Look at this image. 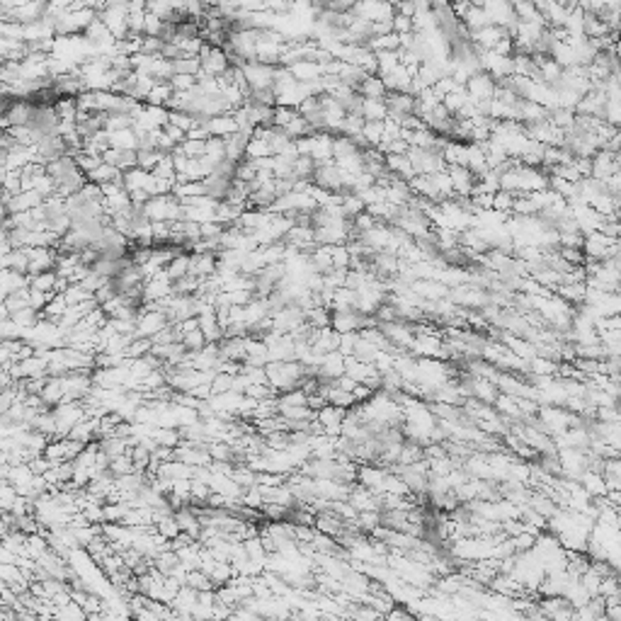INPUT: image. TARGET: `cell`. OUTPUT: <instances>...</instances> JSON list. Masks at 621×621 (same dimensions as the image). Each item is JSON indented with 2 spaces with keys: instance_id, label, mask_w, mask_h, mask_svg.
Masks as SVG:
<instances>
[{
  "instance_id": "6da1fadb",
  "label": "cell",
  "mask_w": 621,
  "mask_h": 621,
  "mask_svg": "<svg viewBox=\"0 0 621 621\" xmlns=\"http://www.w3.org/2000/svg\"><path fill=\"white\" fill-rule=\"evenodd\" d=\"M449 298L461 308H483L488 303V292L473 284H457L449 287Z\"/></svg>"
},
{
  "instance_id": "7a4b0ae2",
  "label": "cell",
  "mask_w": 621,
  "mask_h": 621,
  "mask_svg": "<svg viewBox=\"0 0 621 621\" xmlns=\"http://www.w3.org/2000/svg\"><path fill=\"white\" fill-rule=\"evenodd\" d=\"M199 64H202V70L199 73L211 75V78H219L226 68H229V59H226V51L219 49V46H211L204 41L202 51H199Z\"/></svg>"
},
{
  "instance_id": "3957f363",
  "label": "cell",
  "mask_w": 621,
  "mask_h": 621,
  "mask_svg": "<svg viewBox=\"0 0 621 621\" xmlns=\"http://www.w3.org/2000/svg\"><path fill=\"white\" fill-rule=\"evenodd\" d=\"M383 102H386L388 120L398 122V124H401V120L415 112V95L410 93H386Z\"/></svg>"
},
{
  "instance_id": "277c9868",
  "label": "cell",
  "mask_w": 621,
  "mask_h": 621,
  "mask_svg": "<svg viewBox=\"0 0 621 621\" xmlns=\"http://www.w3.org/2000/svg\"><path fill=\"white\" fill-rule=\"evenodd\" d=\"M464 88H466L468 97H471L473 102H478V99H490L493 95H495V78H493L490 73H486V70H476V73L468 75Z\"/></svg>"
},
{
  "instance_id": "5b68a950",
  "label": "cell",
  "mask_w": 621,
  "mask_h": 621,
  "mask_svg": "<svg viewBox=\"0 0 621 621\" xmlns=\"http://www.w3.org/2000/svg\"><path fill=\"white\" fill-rule=\"evenodd\" d=\"M590 160H592L590 178L604 182L609 175L619 173V153H611V151H606V149H597L595 153L590 155Z\"/></svg>"
},
{
  "instance_id": "8992f818",
  "label": "cell",
  "mask_w": 621,
  "mask_h": 621,
  "mask_svg": "<svg viewBox=\"0 0 621 621\" xmlns=\"http://www.w3.org/2000/svg\"><path fill=\"white\" fill-rule=\"evenodd\" d=\"M447 175H449V180H452L454 197H471L478 178L466 168V165H447Z\"/></svg>"
},
{
  "instance_id": "52a82bcc",
  "label": "cell",
  "mask_w": 621,
  "mask_h": 621,
  "mask_svg": "<svg viewBox=\"0 0 621 621\" xmlns=\"http://www.w3.org/2000/svg\"><path fill=\"white\" fill-rule=\"evenodd\" d=\"M345 410H347V408L330 405V403H325L323 408L316 410V420L323 425V434H328V437H338L340 428H343V420H345Z\"/></svg>"
},
{
  "instance_id": "ba28073f",
  "label": "cell",
  "mask_w": 621,
  "mask_h": 621,
  "mask_svg": "<svg viewBox=\"0 0 621 621\" xmlns=\"http://www.w3.org/2000/svg\"><path fill=\"white\" fill-rule=\"evenodd\" d=\"M379 330H381L383 335L388 338V343L398 345V347L408 350L412 345V340H415V335H412L410 330V323H405V321H391V323H379Z\"/></svg>"
},
{
  "instance_id": "9c48e42d",
  "label": "cell",
  "mask_w": 621,
  "mask_h": 621,
  "mask_svg": "<svg viewBox=\"0 0 621 621\" xmlns=\"http://www.w3.org/2000/svg\"><path fill=\"white\" fill-rule=\"evenodd\" d=\"M410 292L418 294L420 298H428V301H437V298L449 296V287L439 279H415L410 284Z\"/></svg>"
},
{
  "instance_id": "30bf717a",
  "label": "cell",
  "mask_w": 621,
  "mask_h": 621,
  "mask_svg": "<svg viewBox=\"0 0 621 621\" xmlns=\"http://www.w3.org/2000/svg\"><path fill=\"white\" fill-rule=\"evenodd\" d=\"M311 158L316 163H325V160H333V134L328 131H318V134H311Z\"/></svg>"
},
{
  "instance_id": "8fae6325",
  "label": "cell",
  "mask_w": 621,
  "mask_h": 621,
  "mask_svg": "<svg viewBox=\"0 0 621 621\" xmlns=\"http://www.w3.org/2000/svg\"><path fill=\"white\" fill-rule=\"evenodd\" d=\"M383 165H386L388 173H393L396 178L405 180V182L418 175V173H415V168H412V163L408 160L405 153H386V158H383Z\"/></svg>"
},
{
  "instance_id": "7c38bea8",
  "label": "cell",
  "mask_w": 621,
  "mask_h": 621,
  "mask_svg": "<svg viewBox=\"0 0 621 621\" xmlns=\"http://www.w3.org/2000/svg\"><path fill=\"white\" fill-rule=\"evenodd\" d=\"M289 70H292V75L298 83H316L323 75V64H318V61H298V64L289 66Z\"/></svg>"
},
{
  "instance_id": "4fadbf2b",
  "label": "cell",
  "mask_w": 621,
  "mask_h": 621,
  "mask_svg": "<svg viewBox=\"0 0 621 621\" xmlns=\"http://www.w3.org/2000/svg\"><path fill=\"white\" fill-rule=\"evenodd\" d=\"M204 126H207V131H209V136H231L233 131H238V124H236L233 115L231 112H226V115H216V117H209V120L204 122Z\"/></svg>"
},
{
  "instance_id": "5bb4252c",
  "label": "cell",
  "mask_w": 621,
  "mask_h": 621,
  "mask_svg": "<svg viewBox=\"0 0 621 621\" xmlns=\"http://www.w3.org/2000/svg\"><path fill=\"white\" fill-rule=\"evenodd\" d=\"M197 323H199V330H202L204 340L207 343H219L221 338H224V328L219 325V321H216V311H207V314H199L197 316Z\"/></svg>"
},
{
  "instance_id": "9a60e30c",
  "label": "cell",
  "mask_w": 621,
  "mask_h": 621,
  "mask_svg": "<svg viewBox=\"0 0 621 621\" xmlns=\"http://www.w3.org/2000/svg\"><path fill=\"white\" fill-rule=\"evenodd\" d=\"M250 136L243 134V131H233L231 136H224V151L229 160H243L245 158V146H248Z\"/></svg>"
},
{
  "instance_id": "2e32d148",
  "label": "cell",
  "mask_w": 621,
  "mask_h": 621,
  "mask_svg": "<svg viewBox=\"0 0 621 621\" xmlns=\"http://www.w3.org/2000/svg\"><path fill=\"white\" fill-rule=\"evenodd\" d=\"M585 282H568V284H558L556 289H553V294L556 296H561L563 301H568L571 306H580L582 301H585Z\"/></svg>"
},
{
  "instance_id": "e0dca14e",
  "label": "cell",
  "mask_w": 621,
  "mask_h": 621,
  "mask_svg": "<svg viewBox=\"0 0 621 621\" xmlns=\"http://www.w3.org/2000/svg\"><path fill=\"white\" fill-rule=\"evenodd\" d=\"M107 141H110L112 149H122V151H136L139 146V136L131 129H120V131H107Z\"/></svg>"
},
{
  "instance_id": "ac0fdd59",
  "label": "cell",
  "mask_w": 621,
  "mask_h": 621,
  "mask_svg": "<svg viewBox=\"0 0 621 621\" xmlns=\"http://www.w3.org/2000/svg\"><path fill=\"white\" fill-rule=\"evenodd\" d=\"M88 180H90V182H97L99 187H102V184H107V182H122V170L102 160V163H99L97 168L90 170V173H88Z\"/></svg>"
},
{
  "instance_id": "d6986e66",
  "label": "cell",
  "mask_w": 621,
  "mask_h": 621,
  "mask_svg": "<svg viewBox=\"0 0 621 621\" xmlns=\"http://www.w3.org/2000/svg\"><path fill=\"white\" fill-rule=\"evenodd\" d=\"M357 93L362 95V97H374V99H383L386 97V85H383V80H381V75H376V73H372V75H367V78L362 80V83H359V88H357Z\"/></svg>"
},
{
  "instance_id": "ffe728a7",
  "label": "cell",
  "mask_w": 621,
  "mask_h": 621,
  "mask_svg": "<svg viewBox=\"0 0 621 621\" xmlns=\"http://www.w3.org/2000/svg\"><path fill=\"white\" fill-rule=\"evenodd\" d=\"M580 486L585 488L587 493H590L592 497H602L606 495V486H604V478H602V473L597 471H590V468H585V471L580 473Z\"/></svg>"
},
{
  "instance_id": "44dd1931",
  "label": "cell",
  "mask_w": 621,
  "mask_h": 621,
  "mask_svg": "<svg viewBox=\"0 0 621 621\" xmlns=\"http://www.w3.org/2000/svg\"><path fill=\"white\" fill-rule=\"evenodd\" d=\"M354 303H357V292L354 289H347V287H338L333 294V303H330V311H357L354 308Z\"/></svg>"
},
{
  "instance_id": "7402d4cb",
  "label": "cell",
  "mask_w": 621,
  "mask_h": 621,
  "mask_svg": "<svg viewBox=\"0 0 621 621\" xmlns=\"http://www.w3.org/2000/svg\"><path fill=\"white\" fill-rule=\"evenodd\" d=\"M149 170L139 168V165H134V168L129 170H122V184H124L126 192H134V189H144L146 187V180H149Z\"/></svg>"
},
{
  "instance_id": "603a6c76",
  "label": "cell",
  "mask_w": 621,
  "mask_h": 621,
  "mask_svg": "<svg viewBox=\"0 0 621 621\" xmlns=\"http://www.w3.org/2000/svg\"><path fill=\"white\" fill-rule=\"evenodd\" d=\"M41 401L46 403L49 408L59 405L61 401H64V386H61V376H49L44 383V388H41Z\"/></svg>"
},
{
  "instance_id": "cb8c5ba5",
  "label": "cell",
  "mask_w": 621,
  "mask_h": 621,
  "mask_svg": "<svg viewBox=\"0 0 621 621\" xmlns=\"http://www.w3.org/2000/svg\"><path fill=\"white\" fill-rule=\"evenodd\" d=\"M359 149L350 136L345 134H335L333 136V160H345V158H352L357 155Z\"/></svg>"
},
{
  "instance_id": "d4e9b609",
  "label": "cell",
  "mask_w": 621,
  "mask_h": 621,
  "mask_svg": "<svg viewBox=\"0 0 621 621\" xmlns=\"http://www.w3.org/2000/svg\"><path fill=\"white\" fill-rule=\"evenodd\" d=\"M30 277V274H27ZM56 269H46V272L39 274H32L30 277V289H37V292H44V294H56Z\"/></svg>"
},
{
  "instance_id": "484cf974",
  "label": "cell",
  "mask_w": 621,
  "mask_h": 621,
  "mask_svg": "<svg viewBox=\"0 0 621 621\" xmlns=\"http://www.w3.org/2000/svg\"><path fill=\"white\" fill-rule=\"evenodd\" d=\"M362 117L367 122H383L388 117L386 102H383V99L364 97V102H362Z\"/></svg>"
},
{
  "instance_id": "4316f807",
  "label": "cell",
  "mask_w": 621,
  "mask_h": 621,
  "mask_svg": "<svg viewBox=\"0 0 621 621\" xmlns=\"http://www.w3.org/2000/svg\"><path fill=\"white\" fill-rule=\"evenodd\" d=\"M165 274L170 277V282H175V279H180V277H184V274H189V253L180 250V253L175 255V258L170 260L168 265H165Z\"/></svg>"
},
{
  "instance_id": "83f0119b",
  "label": "cell",
  "mask_w": 621,
  "mask_h": 621,
  "mask_svg": "<svg viewBox=\"0 0 621 621\" xmlns=\"http://www.w3.org/2000/svg\"><path fill=\"white\" fill-rule=\"evenodd\" d=\"M173 95V88H170L168 80H160V83H155L153 88H151V93L146 95V105H153V107H165V102H168V97Z\"/></svg>"
},
{
  "instance_id": "f1b7e54d",
  "label": "cell",
  "mask_w": 621,
  "mask_h": 621,
  "mask_svg": "<svg viewBox=\"0 0 621 621\" xmlns=\"http://www.w3.org/2000/svg\"><path fill=\"white\" fill-rule=\"evenodd\" d=\"M272 153V146H269L267 139H258V136H250L248 146H245V158L258 160V158H269Z\"/></svg>"
},
{
  "instance_id": "f546056e",
  "label": "cell",
  "mask_w": 621,
  "mask_h": 621,
  "mask_svg": "<svg viewBox=\"0 0 621 621\" xmlns=\"http://www.w3.org/2000/svg\"><path fill=\"white\" fill-rule=\"evenodd\" d=\"M529 372L537 374V376H556L558 362H553V359H548V357H542V354H534V357L529 359Z\"/></svg>"
},
{
  "instance_id": "4dcf8cb0",
  "label": "cell",
  "mask_w": 621,
  "mask_h": 621,
  "mask_svg": "<svg viewBox=\"0 0 621 621\" xmlns=\"http://www.w3.org/2000/svg\"><path fill=\"white\" fill-rule=\"evenodd\" d=\"M303 318L311 328H325L330 325V308L325 306H311L303 311Z\"/></svg>"
},
{
  "instance_id": "1f68e13d",
  "label": "cell",
  "mask_w": 621,
  "mask_h": 621,
  "mask_svg": "<svg viewBox=\"0 0 621 621\" xmlns=\"http://www.w3.org/2000/svg\"><path fill=\"white\" fill-rule=\"evenodd\" d=\"M204 158L209 160L211 165H216L219 160L226 158L224 139H221V136H209V139L204 141Z\"/></svg>"
},
{
  "instance_id": "d6a6232c",
  "label": "cell",
  "mask_w": 621,
  "mask_h": 621,
  "mask_svg": "<svg viewBox=\"0 0 621 621\" xmlns=\"http://www.w3.org/2000/svg\"><path fill=\"white\" fill-rule=\"evenodd\" d=\"M468 99H471V97H468L466 88H461V85H459L457 90H452V93L444 95V97H442V105L447 107V110L452 112V115H457V112L461 110L464 105H466Z\"/></svg>"
},
{
  "instance_id": "836d02e7",
  "label": "cell",
  "mask_w": 621,
  "mask_h": 621,
  "mask_svg": "<svg viewBox=\"0 0 621 621\" xmlns=\"http://www.w3.org/2000/svg\"><path fill=\"white\" fill-rule=\"evenodd\" d=\"M352 354L359 359V362L374 364V359H376V354H379V347L369 343V340H364V338H359L357 335V343H354V347H352Z\"/></svg>"
},
{
  "instance_id": "e575fe53",
  "label": "cell",
  "mask_w": 621,
  "mask_h": 621,
  "mask_svg": "<svg viewBox=\"0 0 621 621\" xmlns=\"http://www.w3.org/2000/svg\"><path fill=\"white\" fill-rule=\"evenodd\" d=\"M163 151H158V149H136V165H139V168H144V170H153L155 165H158V160L163 158Z\"/></svg>"
},
{
  "instance_id": "d590c367",
  "label": "cell",
  "mask_w": 621,
  "mask_h": 621,
  "mask_svg": "<svg viewBox=\"0 0 621 621\" xmlns=\"http://www.w3.org/2000/svg\"><path fill=\"white\" fill-rule=\"evenodd\" d=\"M314 170H316V160L311 158V155H298V158L292 163V175L298 180H311Z\"/></svg>"
},
{
  "instance_id": "8d00e7d4",
  "label": "cell",
  "mask_w": 621,
  "mask_h": 621,
  "mask_svg": "<svg viewBox=\"0 0 621 621\" xmlns=\"http://www.w3.org/2000/svg\"><path fill=\"white\" fill-rule=\"evenodd\" d=\"M173 70L175 73H184V75H197L202 70V64H199V56H178L173 61Z\"/></svg>"
},
{
  "instance_id": "74e56055",
  "label": "cell",
  "mask_w": 621,
  "mask_h": 621,
  "mask_svg": "<svg viewBox=\"0 0 621 621\" xmlns=\"http://www.w3.org/2000/svg\"><path fill=\"white\" fill-rule=\"evenodd\" d=\"M418 459H425L423 444L412 442V439H405V442H403V447H401V454H398V461H401V464H412V461H418Z\"/></svg>"
},
{
  "instance_id": "f35d334b",
  "label": "cell",
  "mask_w": 621,
  "mask_h": 621,
  "mask_svg": "<svg viewBox=\"0 0 621 621\" xmlns=\"http://www.w3.org/2000/svg\"><path fill=\"white\" fill-rule=\"evenodd\" d=\"M381 134H383V122H367L364 120V126H362V136L364 141H367L369 149H376L379 144H381Z\"/></svg>"
},
{
  "instance_id": "ab89813d",
  "label": "cell",
  "mask_w": 621,
  "mask_h": 621,
  "mask_svg": "<svg viewBox=\"0 0 621 621\" xmlns=\"http://www.w3.org/2000/svg\"><path fill=\"white\" fill-rule=\"evenodd\" d=\"M151 347H153V340H151V338H134V340H131L129 347H126V357H129V359L144 357V354L151 352Z\"/></svg>"
},
{
  "instance_id": "60d3db41",
  "label": "cell",
  "mask_w": 621,
  "mask_h": 621,
  "mask_svg": "<svg viewBox=\"0 0 621 621\" xmlns=\"http://www.w3.org/2000/svg\"><path fill=\"white\" fill-rule=\"evenodd\" d=\"M180 343L184 345V350H187V352H197V350H202L204 345H207V340H204L202 330L194 328V330H189V333H184L182 338H180Z\"/></svg>"
},
{
  "instance_id": "b9f144b4",
  "label": "cell",
  "mask_w": 621,
  "mask_h": 621,
  "mask_svg": "<svg viewBox=\"0 0 621 621\" xmlns=\"http://www.w3.org/2000/svg\"><path fill=\"white\" fill-rule=\"evenodd\" d=\"M66 296V303H68V306H73V303H80V301H88V298H93V294L90 292H85L83 287H80V284H68V287H66V292H61Z\"/></svg>"
},
{
  "instance_id": "7bdbcfd3",
  "label": "cell",
  "mask_w": 621,
  "mask_h": 621,
  "mask_svg": "<svg viewBox=\"0 0 621 621\" xmlns=\"http://www.w3.org/2000/svg\"><path fill=\"white\" fill-rule=\"evenodd\" d=\"M330 262H333V267H347L350 269V250L345 243L340 245H333L330 248Z\"/></svg>"
},
{
  "instance_id": "ee69618b",
  "label": "cell",
  "mask_w": 621,
  "mask_h": 621,
  "mask_svg": "<svg viewBox=\"0 0 621 621\" xmlns=\"http://www.w3.org/2000/svg\"><path fill=\"white\" fill-rule=\"evenodd\" d=\"M558 255L571 265H585V253L582 248H573V245H558Z\"/></svg>"
},
{
  "instance_id": "f6af8a7d",
  "label": "cell",
  "mask_w": 621,
  "mask_h": 621,
  "mask_svg": "<svg viewBox=\"0 0 621 621\" xmlns=\"http://www.w3.org/2000/svg\"><path fill=\"white\" fill-rule=\"evenodd\" d=\"M170 88L175 90V93H182V90H192L194 85H197V75H184V73H175L173 78L168 80Z\"/></svg>"
},
{
  "instance_id": "bcb514c9",
  "label": "cell",
  "mask_w": 621,
  "mask_h": 621,
  "mask_svg": "<svg viewBox=\"0 0 621 621\" xmlns=\"http://www.w3.org/2000/svg\"><path fill=\"white\" fill-rule=\"evenodd\" d=\"M512 202H515V194L505 192V189H497L493 194V209L495 211H512Z\"/></svg>"
},
{
  "instance_id": "7dc6e473",
  "label": "cell",
  "mask_w": 621,
  "mask_h": 621,
  "mask_svg": "<svg viewBox=\"0 0 621 621\" xmlns=\"http://www.w3.org/2000/svg\"><path fill=\"white\" fill-rule=\"evenodd\" d=\"M296 115H298V112L294 110V107L274 105V126H279V129H284V126H287L289 122H292Z\"/></svg>"
},
{
  "instance_id": "c3c4849f",
  "label": "cell",
  "mask_w": 621,
  "mask_h": 621,
  "mask_svg": "<svg viewBox=\"0 0 621 621\" xmlns=\"http://www.w3.org/2000/svg\"><path fill=\"white\" fill-rule=\"evenodd\" d=\"M357 343V333H340V352L343 354H352V347Z\"/></svg>"
},
{
  "instance_id": "681fc988",
  "label": "cell",
  "mask_w": 621,
  "mask_h": 621,
  "mask_svg": "<svg viewBox=\"0 0 621 621\" xmlns=\"http://www.w3.org/2000/svg\"><path fill=\"white\" fill-rule=\"evenodd\" d=\"M374 393H376V391H372V388L364 386V383H357V386L352 388V398H354V403H364V401H369V398H372Z\"/></svg>"
},
{
  "instance_id": "f907efd6",
  "label": "cell",
  "mask_w": 621,
  "mask_h": 621,
  "mask_svg": "<svg viewBox=\"0 0 621 621\" xmlns=\"http://www.w3.org/2000/svg\"><path fill=\"white\" fill-rule=\"evenodd\" d=\"M573 168L580 173V178H590L592 173V160L590 158H573Z\"/></svg>"
}]
</instances>
